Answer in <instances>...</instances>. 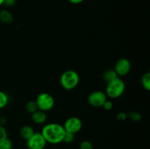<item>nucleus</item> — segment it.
Segmentation results:
<instances>
[{
  "label": "nucleus",
  "mask_w": 150,
  "mask_h": 149,
  "mask_svg": "<svg viewBox=\"0 0 150 149\" xmlns=\"http://www.w3.org/2000/svg\"><path fill=\"white\" fill-rule=\"evenodd\" d=\"M80 149H94L93 145L91 142L88 141V140H83L81 143L80 146H79Z\"/></svg>",
  "instance_id": "nucleus-19"
},
{
  "label": "nucleus",
  "mask_w": 150,
  "mask_h": 149,
  "mask_svg": "<svg viewBox=\"0 0 150 149\" xmlns=\"http://www.w3.org/2000/svg\"><path fill=\"white\" fill-rule=\"evenodd\" d=\"M52 149H55V148H52Z\"/></svg>",
  "instance_id": "nucleus-27"
},
{
  "label": "nucleus",
  "mask_w": 150,
  "mask_h": 149,
  "mask_svg": "<svg viewBox=\"0 0 150 149\" xmlns=\"http://www.w3.org/2000/svg\"><path fill=\"white\" fill-rule=\"evenodd\" d=\"M118 77V75L117 74L116 72L114 71V70H108L103 73V78L104 81L106 83H108V82L111 81L114 79L117 78Z\"/></svg>",
  "instance_id": "nucleus-12"
},
{
  "label": "nucleus",
  "mask_w": 150,
  "mask_h": 149,
  "mask_svg": "<svg viewBox=\"0 0 150 149\" xmlns=\"http://www.w3.org/2000/svg\"><path fill=\"white\" fill-rule=\"evenodd\" d=\"M103 107V108L105 110H111L113 108L112 102L107 99V100L104 102Z\"/></svg>",
  "instance_id": "nucleus-22"
},
{
  "label": "nucleus",
  "mask_w": 150,
  "mask_h": 149,
  "mask_svg": "<svg viewBox=\"0 0 150 149\" xmlns=\"http://www.w3.org/2000/svg\"><path fill=\"white\" fill-rule=\"evenodd\" d=\"M25 108H26V110L31 114L36 112L38 110V105H37L35 101H29V102H28L26 104Z\"/></svg>",
  "instance_id": "nucleus-15"
},
{
  "label": "nucleus",
  "mask_w": 150,
  "mask_h": 149,
  "mask_svg": "<svg viewBox=\"0 0 150 149\" xmlns=\"http://www.w3.org/2000/svg\"><path fill=\"white\" fill-rule=\"evenodd\" d=\"M142 85L144 89L146 91L150 90V72L144 73L142 77Z\"/></svg>",
  "instance_id": "nucleus-13"
},
{
  "label": "nucleus",
  "mask_w": 150,
  "mask_h": 149,
  "mask_svg": "<svg viewBox=\"0 0 150 149\" xmlns=\"http://www.w3.org/2000/svg\"><path fill=\"white\" fill-rule=\"evenodd\" d=\"M37 105H38V110L47 112L53 109L55 105V100L52 95L46 92L40 93L35 100Z\"/></svg>",
  "instance_id": "nucleus-4"
},
{
  "label": "nucleus",
  "mask_w": 150,
  "mask_h": 149,
  "mask_svg": "<svg viewBox=\"0 0 150 149\" xmlns=\"http://www.w3.org/2000/svg\"><path fill=\"white\" fill-rule=\"evenodd\" d=\"M35 133V130L31 126L25 125L23 127H21L20 130V135L21 137L25 140H27L32 137Z\"/></svg>",
  "instance_id": "nucleus-10"
},
{
  "label": "nucleus",
  "mask_w": 150,
  "mask_h": 149,
  "mask_svg": "<svg viewBox=\"0 0 150 149\" xmlns=\"http://www.w3.org/2000/svg\"><path fill=\"white\" fill-rule=\"evenodd\" d=\"M9 102V96L5 92L0 91V109L5 108Z\"/></svg>",
  "instance_id": "nucleus-14"
},
{
  "label": "nucleus",
  "mask_w": 150,
  "mask_h": 149,
  "mask_svg": "<svg viewBox=\"0 0 150 149\" xmlns=\"http://www.w3.org/2000/svg\"><path fill=\"white\" fill-rule=\"evenodd\" d=\"M13 143L8 138L0 140V149H13Z\"/></svg>",
  "instance_id": "nucleus-16"
},
{
  "label": "nucleus",
  "mask_w": 150,
  "mask_h": 149,
  "mask_svg": "<svg viewBox=\"0 0 150 149\" xmlns=\"http://www.w3.org/2000/svg\"><path fill=\"white\" fill-rule=\"evenodd\" d=\"M46 144V141L41 132H35L29 140H26L28 149H45Z\"/></svg>",
  "instance_id": "nucleus-5"
},
{
  "label": "nucleus",
  "mask_w": 150,
  "mask_h": 149,
  "mask_svg": "<svg viewBox=\"0 0 150 149\" xmlns=\"http://www.w3.org/2000/svg\"><path fill=\"white\" fill-rule=\"evenodd\" d=\"M82 126L83 124L81 120L78 117L73 116L66 120L63 127L65 131L76 134L81 130Z\"/></svg>",
  "instance_id": "nucleus-7"
},
{
  "label": "nucleus",
  "mask_w": 150,
  "mask_h": 149,
  "mask_svg": "<svg viewBox=\"0 0 150 149\" xmlns=\"http://www.w3.org/2000/svg\"><path fill=\"white\" fill-rule=\"evenodd\" d=\"M127 118H129L133 121H139L142 119V115L137 112H130L127 114Z\"/></svg>",
  "instance_id": "nucleus-18"
},
{
  "label": "nucleus",
  "mask_w": 150,
  "mask_h": 149,
  "mask_svg": "<svg viewBox=\"0 0 150 149\" xmlns=\"http://www.w3.org/2000/svg\"><path fill=\"white\" fill-rule=\"evenodd\" d=\"M75 140V134L65 131V134L63 138V142L65 143H71Z\"/></svg>",
  "instance_id": "nucleus-17"
},
{
  "label": "nucleus",
  "mask_w": 150,
  "mask_h": 149,
  "mask_svg": "<svg viewBox=\"0 0 150 149\" xmlns=\"http://www.w3.org/2000/svg\"><path fill=\"white\" fill-rule=\"evenodd\" d=\"M68 1L73 4H79L81 3L83 0H68Z\"/></svg>",
  "instance_id": "nucleus-24"
},
{
  "label": "nucleus",
  "mask_w": 150,
  "mask_h": 149,
  "mask_svg": "<svg viewBox=\"0 0 150 149\" xmlns=\"http://www.w3.org/2000/svg\"><path fill=\"white\" fill-rule=\"evenodd\" d=\"M80 81L79 74L73 70H66L60 77V84L65 90L70 91L75 89Z\"/></svg>",
  "instance_id": "nucleus-3"
},
{
  "label": "nucleus",
  "mask_w": 150,
  "mask_h": 149,
  "mask_svg": "<svg viewBox=\"0 0 150 149\" xmlns=\"http://www.w3.org/2000/svg\"><path fill=\"white\" fill-rule=\"evenodd\" d=\"M13 20V15L7 10H1L0 12V21L3 23H11Z\"/></svg>",
  "instance_id": "nucleus-11"
},
{
  "label": "nucleus",
  "mask_w": 150,
  "mask_h": 149,
  "mask_svg": "<svg viewBox=\"0 0 150 149\" xmlns=\"http://www.w3.org/2000/svg\"><path fill=\"white\" fill-rule=\"evenodd\" d=\"M7 138V131L4 126L0 125V140Z\"/></svg>",
  "instance_id": "nucleus-20"
},
{
  "label": "nucleus",
  "mask_w": 150,
  "mask_h": 149,
  "mask_svg": "<svg viewBox=\"0 0 150 149\" xmlns=\"http://www.w3.org/2000/svg\"><path fill=\"white\" fill-rule=\"evenodd\" d=\"M107 97L105 92L102 91H95L92 92L88 96V102L89 105L95 108L103 107L104 102L107 100Z\"/></svg>",
  "instance_id": "nucleus-6"
},
{
  "label": "nucleus",
  "mask_w": 150,
  "mask_h": 149,
  "mask_svg": "<svg viewBox=\"0 0 150 149\" xmlns=\"http://www.w3.org/2000/svg\"><path fill=\"white\" fill-rule=\"evenodd\" d=\"M4 0H0V6L2 5V4H4Z\"/></svg>",
  "instance_id": "nucleus-26"
},
{
  "label": "nucleus",
  "mask_w": 150,
  "mask_h": 149,
  "mask_svg": "<svg viewBox=\"0 0 150 149\" xmlns=\"http://www.w3.org/2000/svg\"><path fill=\"white\" fill-rule=\"evenodd\" d=\"M15 1L16 0H4L3 4H5L6 6H8V7H11L15 4Z\"/></svg>",
  "instance_id": "nucleus-23"
},
{
  "label": "nucleus",
  "mask_w": 150,
  "mask_h": 149,
  "mask_svg": "<svg viewBox=\"0 0 150 149\" xmlns=\"http://www.w3.org/2000/svg\"><path fill=\"white\" fill-rule=\"evenodd\" d=\"M125 90V83L120 77H117L107 83L105 93L111 99H117L123 94Z\"/></svg>",
  "instance_id": "nucleus-2"
},
{
  "label": "nucleus",
  "mask_w": 150,
  "mask_h": 149,
  "mask_svg": "<svg viewBox=\"0 0 150 149\" xmlns=\"http://www.w3.org/2000/svg\"><path fill=\"white\" fill-rule=\"evenodd\" d=\"M32 121L36 124H43L47 120V115L45 112L40 110H38L36 112H33L32 114Z\"/></svg>",
  "instance_id": "nucleus-9"
},
{
  "label": "nucleus",
  "mask_w": 150,
  "mask_h": 149,
  "mask_svg": "<svg viewBox=\"0 0 150 149\" xmlns=\"http://www.w3.org/2000/svg\"><path fill=\"white\" fill-rule=\"evenodd\" d=\"M127 114L124 112H119L117 115V119L119 121H125V120L127 119Z\"/></svg>",
  "instance_id": "nucleus-21"
},
{
  "label": "nucleus",
  "mask_w": 150,
  "mask_h": 149,
  "mask_svg": "<svg viewBox=\"0 0 150 149\" xmlns=\"http://www.w3.org/2000/svg\"><path fill=\"white\" fill-rule=\"evenodd\" d=\"M6 123V119L4 118H0V125L4 126V124Z\"/></svg>",
  "instance_id": "nucleus-25"
},
{
  "label": "nucleus",
  "mask_w": 150,
  "mask_h": 149,
  "mask_svg": "<svg viewBox=\"0 0 150 149\" xmlns=\"http://www.w3.org/2000/svg\"><path fill=\"white\" fill-rule=\"evenodd\" d=\"M131 70V63L128 59L125 58H120L116 62L114 67V71L116 72L118 77L125 76L130 72Z\"/></svg>",
  "instance_id": "nucleus-8"
},
{
  "label": "nucleus",
  "mask_w": 150,
  "mask_h": 149,
  "mask_svg": "<svg viewBox=\"0 0 150 149\" xmlns=\"http://www.w3.org/2000/svg\"><path fill=\"white\" fill-rule=\"evenodd\" d=\"M41 134L47 143L57 145L63 142L65 130L61 124L50 123L44 126L41 131Z\"/></svg>",
  "instance_id": "nucleus-1"
}]
</instances>
